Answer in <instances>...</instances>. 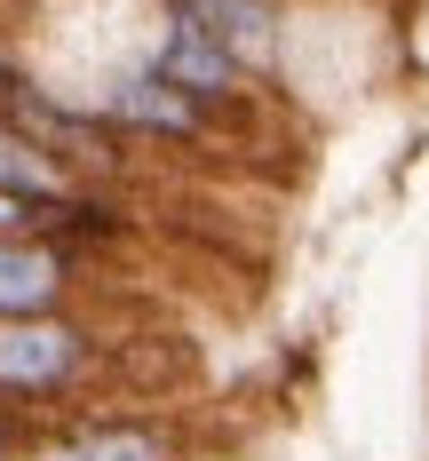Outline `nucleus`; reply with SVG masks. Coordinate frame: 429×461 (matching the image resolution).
Instances as JSON below:
<instances>
[{
	"instance_id": "2",
	"label": "nucleus",
	"mask_w": 429,
	"mask_h": 461,
	"mask_svg": "<svg viewBox=\"0 0 429 461\" xmlns=\"http://www.w3.org/2000/svg\"><path fill=\"white\" fill-rule=\"evenodd\" d=\"M80 104H95L128 143H159V151H215V143H231V128H223L191 88H175L143 48L128 56V64H112Z\"/></svg>"
},
{
	"instance_id": "4",
	"label": "nucleus",
	"mask_w": 429,
	"mask_h": 461,
	"mask_svg": "<svg viewBox=\"0 0 429 461\" xmlns=\"http://www.w3.org/2000/svg\"><path fill=\"white\" fill-rule=\"evenodd\" d=\"M16 461H183V438L151 414H80L64 429H40Z\"/></svg>"
},
{
	"instance_id": "9",
	"label": "nucleus",
	"mask_w": 429,
	"mask_h": 461,
	"mask_svg": "<svg viewBox=\"0 0 429 461\" xmlns=\"http://www.w3.org/2000/svg\"><path fill=\"white\" fill-rule=\"evenodd\" d=\"M0 230H32V207H24V199H8V191H0Z\"/></svg>"
},
{
	"instance_id": "5",
	"label": "nucleus",
	"mask_w": 429,
	"mask_h": 461,
	"mask_svg": "<svg viewBox=\"0 0 429 461\" xmlns=\"http://www.w3.org/2000/svg\"><path fill=\"white\" fill-rule=\"evenodd\" d=\"M151 8H175L191 24H207L255 80H279L286 32H294V0H151Z\"/></svg>"
},
{
	"instance_id": "3",
	"label": "nucleus",
	"mask_w": 429,
	"mask_h": 461,
	"mask_svg": "<svg viewBox=\"0 0 429 461\" xmlns=\"http://www.w3.org/2000/svg\"><path fill=\"white\" fill-rule=\"evenodd\" d=\"M143 56H151V64H159L175 88L199 95V104H207V112L231 128V136L246 128V120H255V104H263V88H271V80H255V72H246L231 48L207 32V24H191V16H175V8H151Z\"/></svg>"
},
{
	"instance_id": "6",
	"label": "nucleus",
	"mask_w": 429,
	"mask_h": 461,
	"mask_svg": "<svg viewBox=\"0 0 429 461\" xmlns=\"http://www.w3.org/2000/svg\"><path fill=\"white\" fill-rule=\"evenodd\" d=\"M80 294V255L40 230H0V319L24 311H64Z\"/></svg>"
},
{
	"instance_id": "8",
	"label": "nucleus",
	"mask_w": 429,
	"mask_h": 461,
	"mask_svg": "<svg viewBox=\"0 0 429 461\" xmlns=\"http://www.w3.org/2000/svg\"><path fill=\"white\" fill-rule=\"evenodd\" d=\"M32 438H40V421H32V414H8V406H0V461H16Z\"/></svg>"
},
{
	"instance_id": "1",
	"label": "nucleus",
	"mask_w": 429,
	"mask_h": 461,
	"mask_svg": "<svg viewBox=\"0 0 429 461\" xmlns=\"http://www.w3.org/2000/svg\"><path fill=\"white\" fill-rule=\"evenodd\" d=\"M95 374H103V334L72 303L0 319V406L8 414H48V406L80 398Z\"/></svg>"
},
{
	"instance_id": "7",
	"label": "nucleus",
	"mask_w": 429,
	"mask_h": 461,
	"mask_svg": "<svg viewBox=\"0 0 429 461\" xmlns=\"http://www.w3.org/2000/svg\"><path fill=\"white\" fill-rule=\"evenodd\" d=\"M72 184H80V176H72L56 151H40V143L0 112V191H8V199H24V207H48L56 191H72Z\"/></svg>"
}]
</instances>
